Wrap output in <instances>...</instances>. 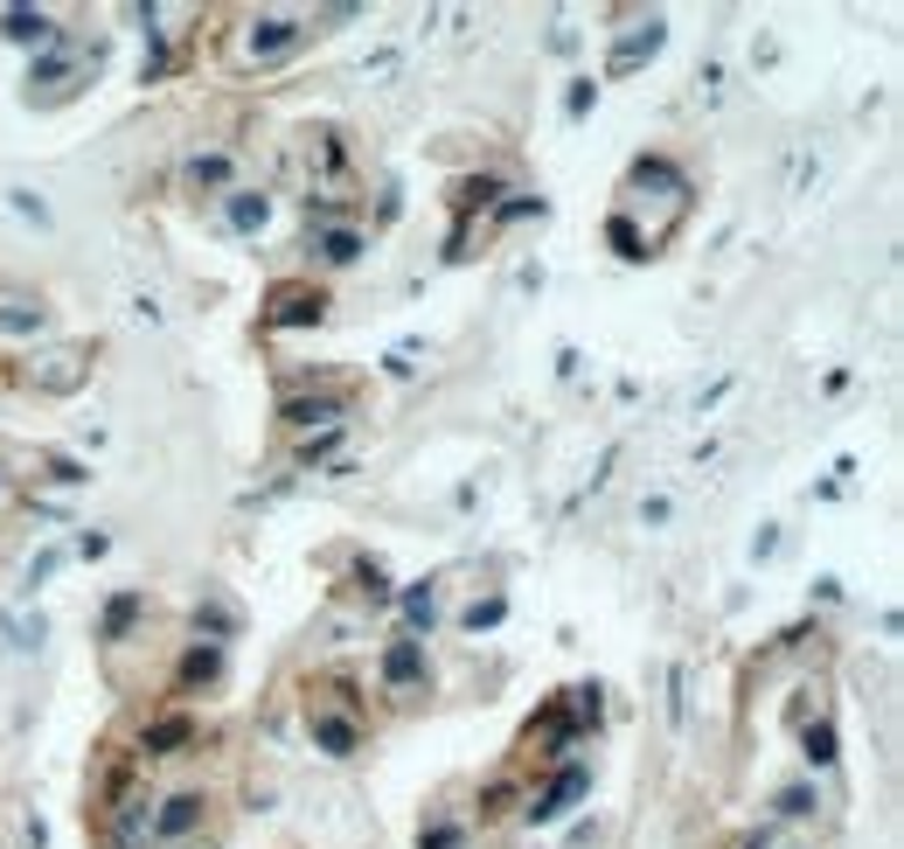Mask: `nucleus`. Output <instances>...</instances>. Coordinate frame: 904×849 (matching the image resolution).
I'll list each match as a JSON object with an SVG mask.
<instances>
[{"mask_svg":"<svg viewBox=\"0 0 904 849\" xmlns=\"http://www.w3.org/2000/svg\"><path fill=\"white\" fill-rule=\"evenodd\" d=\"M306 29H299V21L293 14H265V21H251V36H244V49H251V57H278V49H293Z\"/></svg>","mask_w":904,"mask_h":849,"instance_id":"nucleus-3","label":"nucleus"},{"mask_svg":"<svg viewBox=\"0 0 904 849\" xmlns=\"http://www.w3.org/2000/svg\"><path fill=\"white\" fill-rule=\"evenodd\" d=\"M772 808H780L786 821H807L821 801H814V787H780V801H772Z\"/></svg>","mask_w":904,"mask_h":849,"instance_id":"nucleus-11","label":"nucleus"},{"mask_svg":"<svg viewBox=\"0 0 904 849\" xmlns=\"http://www.w3.org/2000/svg\"><path fill=\"white\" fill-rule=\"evenodd\" d=\"M404 613H410V620H425V627H431V613H438V599H431V592H410V599H404Z\"/></svg>","mask_w":904,"mask_h":849,"instance_id":"nucleus-16","label":"nucleus"},{"mask_svg":"<svg viewBox=\"0 0 904 849\" xmlns=\"http://www.w3.org/2000/svg\"><path fill=\"white\" fill-rule=\"evenodd\" d=\"M202 808H210L202 794H174V801L161 808V821H153V836H161V842H181V836H195V829H202Z\"/></svg>","mask_w":904,"mask_h":849,"instance_id":"nucleus-4","label":"nucleus"},{"mask_svg":"<svg viewBox=\"0 0 904 849\" xmlns=\"http://www.w3.org/2000/svg\"><path fill=\"white\" fill-rule=\"evenodd\" d=\"M654 49H661V21H648V29H640V36H627V42H619L612 49V77H627L640 57H654Z\"/></svg>","mask_w":904,"mask_h":849,"instance_id":"nucleus-7","label":"nucleus"},{"mask_svg":"<svg viewBox=\"0 0 904 849\" xmlns=\"http://www.w3.org/2000/svg\"><path fill=\"white\" fill-rule=\"evenodd\" d=\"M800 745H807L814 766H835V725H829V717H814V725L800 731Z\"/></svg>","mask_w":904,"mask_h":849,"instance_id":"nucleus-8","label":"nucleus"},{"mask_svg":"<svg viewBox=\"0 0 904 849\" xmlns=\"http://www.w3.org/2000/svg\"><path fill=\"white\" fill-rule=\"evenodd\" d=\"M418 676H425V655H418V640H397V648L383 655V683H390V689H410Z\"/></svg>","mask_w":904,"mask_h":849,"instance_id":"nucleus-6","label":"nucleus"},{"mask_svg":"<svg viewBox=\"0 0 904 849\" xmlns=\"http://www.w3.org/2000/svg\"><path fill=\"white\" fill-rule=\"evenodd\" d=\"M230 223H237V230H257V223H265V195L230 189Z\"/></svg>","mask_w":904,"mask_h":849,"instance_id":"nucleus-9","label":"nucleus"},{"mask_svg":"<svg viewBox=\"0 0 904 849\" xmlns=\"http://www.w3.org/2000/svg\"><path fill=\"white\" fill-rule=\"evenodd\" d=\"M314 738L327 745V752H355V745H362V725H355V717H342V710H314Z\"/></svg>","mask_w":904,"mask_h":849,"instance_id":"nucleus-5","label":"nucleus"},{"mask_svg":"<svg viewBox=\"0 0 904 849\" xmlns=\"http://www.w3.org/2000/svg\"><path fill=\"white\" fill-rule=\"evenodd\" d=\"M327 314V300L314 286H278L272 293V327H306V321H321Z\"/></svg>","mask_w":904,"mask_h":849,"instance_id":"nucleus-2","label":"nucleus"},{"mask_svg":"<svg viewBox=\"0 0 904 849\" xmlns=\"http://www.w3.org/2000/svg\"><path fill=\"white\" fill-rule=\"evenodd\" d=\"M585 787H591V780H585V766H563V774H557V780H550V787H542L536 801H529V821H557V815L571 808Z\"/></svg>","mask_w":904,"mask_h":849,"instance_id":"nucleus-1","label":"nucleus"},{"mask_svg":"<svg viewBox=\"0 0 904 849\" xmlns=\"http://www.w3.org/2000/svg\"><path fill=\"white\" fill-rule=\"evenodd\" d=\"M321 251H327V265H355L362 237H355V230H327V237H321Z\"/></svg>","mask_w":904,"mask_h":849,"instance_id":"nucleus-12","label":"nucleus"},{"mask_svg":"<svg viewBox=\"0 0 904 849\" xmlns=\"http://www.w3.org/2000/svg\"><path fill=\"white\" fill-rule=\"evenodd\" d=\"M8 36H14V42H49L57 29H49V14H29V8H14V14H8Z\"/></svg>","mask_w":904,"mask_h":849,"instance_id":"nucleus-10","label":"nucleus"},{"mask_svg":"<svg viewBox=\"0 0 904 849\" xmlns=\"http://www.w3.org/2000/svg\"><path fill=\"white\" fill-rule=\"evenodd\" d=\"M181 676H189V683H195V676H216V648H195V655H189V668H181Z\"/></svg>","mask_w":904,"mask_h":849,"instance_id":"nucleus-17","label":"nucleus"},{"mask_svg":"<svg viewBox=\"0 0 904 849\" xmlns=\"http://www.w3.org/2000/svg\"><path fill=\"white\" fill-rule=\"evenodd\" d=\"M189 738V725H181V717H167V725H153V745H181Z\"/></svg>","mask_w":904,"mask_h":849,"instance_id":"nucleus-18","label":"nucleus"},{"mask_svg":"<svg viewBox=\"0 0 904 849\" xmlns=\"http://www.w3.org/2000/svg\"><path fill=\"white\" fill-rule=\"evenodd\" d=\"M189 174H195V182H210V189H223V182H230V161H223V153H202Z\"/></svg>","mask_w":904,"mask_h":849,"instance_id":"nucleus-13","label":"nucleus"},{"mask_svg":"<svg viewBox=\"0 0 904 849\" xmlns=\"http://www.w3.org/2000/svg\"><path fill=\"white\" fill-rule=\"evenodd\" d=\"M508 801H515V787H508V780H495V787L480 794V815H508Z\"/></svg>","mask_w":904,"mask_h":849,"instance_id":"nucleus-15","label":"nucleus"},{"mask_svg":"<svg viewBox=\"0 0 904 849\" xmlns=\"http://www.w3.org/2000/svg\"><path fill=\"white\" fill-rule=\"evenodd\" d=\"M0 327H42V306H35V314H29V306H21V300H8V306H0Z\"/></svg>","mask_w":904,"mask_h":849,"instance_id":"nucleus-14","label":"nucleus"}]
</instances>
